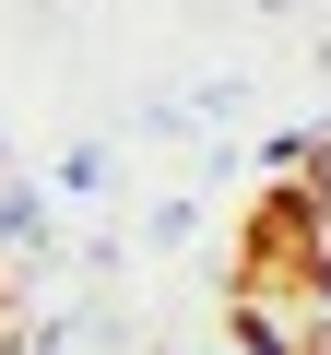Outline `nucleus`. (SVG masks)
<instances>
[{"instance_id": "f03ea898", "label": "nucleus", "mask_w": 331, "mask_h": 355, "mask_svg": "<svg viewBox=\"0 0 331 355\" xmlns=\"http://www.w3.org/2000/svg\"><path fill=\"white\" fill-rule=\"evenodd\" d=\"M0 237H12V249H36V237H48V214H36V190H24L12 166H0Z\"/></svg>"}, {"instance_id": "39448f33", "label": "nucleus", "mask_w": 331, "mask_h": 355, "mask_svg": "<svg viewBox=\"0 0 331 355\" xmlns=\"http://www.w3.org/2000/svg\"><path fill=\"white\" fill-rule=\"evenodd\" d=\"M0 355H12V320H0Z\"/></svg>"}, {"instance_id": "7ed1b4c3", "label": "nucleus", "mask_w": 331, "mask_h": 355, "mask_svg": "<svg viewBox=\"0 0 331 355\" xmlns=\"http://www.w3.org/2000/svg\"><path fill=\"white\" fill-rule=\"evenodd\" d=\"M296 178H307V202L331 214V130H319V142H296Z\"/></svg>"}, {"instance_id": "f257e3e1", "label": "nucleus", "mask_w": 331, "mask_h": 355, "mask_svg": "<svg viewBox=\"0 0 331 355\" xmlns=\"http://www.w3.org/2000/svg\"><path fill=\"white\" fill-rule=\"evenodd\" d=\"M237 343L249 355H307L319 320H296V296H237Z\"/></svg>"}, {"instance_id": "20e7f679", "label": "nucleus", "mask_w": 331, "mask_h": 355, "mask_svg": "<svg viewBox=\"0 0 331 355\" xmlns=\"http://www.w3.org/2000/svg\"><path fill=\"white\" fill-rule=\"evenodd\" d=\"M307 355H331V320H319V343H307Z\"/></svg>"}]
</instances>
